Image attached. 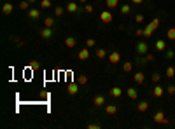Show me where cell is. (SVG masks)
<instances>
[{"label":"cell","instance_id":"1","mask_svg":"<svg viewBox=\"0 0 175 129\" xmlns=\"http://www.w3.org/2000/svg\"><path fill=\"white\" fill-rule=\"evenodd\" d=\"M135 51H137V54H140V56H145L147 53H149V45H147L145 42H137V45H135Z\"/></svg>","mask_w":175,"mask_h":129},{"label":"cell","instance_id":"2","mask_svg":"<svg viewBox=\"0 0 175 129\" xmlns=\"http://www.w3.org/2000/svg\"><path fill=\"white\" fill-rule=\"evenodd\" d=\"M152 119H154V122H158V124H168V119L165 117V113H163L161 110H159V112H156Z\"/></svg>","mask_w":175,"mask_h":129},{"label":"cell","instance_id":"3","mask_svg":"<svg viewBox=\"0 0 175 129\" xmlns=\"http://www.w3.org/2000/svg\"><path fill=\"white\" fill-rule=\"evenodd\" d=\"M109 61H110V65H117V63L121 61V53H119V51H112V53L109 54Z\"/></svg>","mask_w":175,"mask_h":129},{"label":"cell","instance_id":"4","mask_svg":"<svg viewBox=\"0 0 175 129\" xmlns=\"http://www.w3.org/2000/svg\"><path fill=\"white\" fill-rule=\"evenodd\" d=\"M39 35L42 38H53V28H47V26L40 28V30H39Z\"/></svg>","mask_w":175,"mask_h":129},{"label":"cell","instance_id":"5","mask_svg":"<svg viewBox=\"0 0 175 129\" xmlns=\"http://www.w3.org/2000/svg\"><path fill=\"white\" fill-rule=\"evenodd\" d=\"M100 19H102V23H105V25H109V23H112V14L109 12V11H103L102 14H100Z\"/></svg>","mask_w":175,"mask_h":129},{"label":"cell","instance_id":"6","mask_svg":"<svg viewBox=\"0 0 175 129\" xmlns=\"http://www.w3.org/2000/svg\"><path fill=\"white\" fill-rule=\"evenodd\" d=\"M154 32H156V28L151 25V23H149V25L144 28V37H145V38H151L152 35H154Z\"/></svg>","mask_w":175,"mask_h":129},{"label":"cell","instance_id":"7","mask_svg":"<svg viewBox=\"0 0 175 129\" xmlns=\"http://www.w3.org/2000/svg\"><path fill=\"white\" fill-rule=\"evenodd\" d=\"M12 11H14V5L12 4H2V14H5V16H9V14H12Z\"/></svg>","mask_w":175,"mask_h":129},{"label":"cell","instance_id":"8","mask_svg":"<svg viewBox=\"0 0 175 129\" xmlns=\"http://www.w3.org/2000/svg\"><path fill=\"white\" fill-rule=\"evenodd\" d=\"M154 47H156V51H159V53H165V51H166V44H165L163 38H158V40H156Z\"/></svg>","mask_w":175,"mask_h":129},{"label":"cell","instance_id":"9","mask_svg":"<svg viewBox=\"0 0 175 129\" xmlns=\"http://www.w3.org/2000/svg\"><path fill=\"white\" fill-rule=\"evenodd\" d=\"M93 103H95V107H103L105 105V96L103 94H97L93 98Z\"/></svg>","mask_w":175,"mask_h":129},{"label":"cell","instance_id":"10","mask_svg":"<svg viewBox=\"0 0 175 129\" xmlns=\"http://www.w3.org/2000/svg\"><path fill=\"white\" fill-rule=\"evenodd\" d=\"M77 91H79V84L77 82H72V84L67 86V92H68V94L74 96V94H77Z\"/></svg>","mask_w":175,"mask_h":129},{"label":"cell","instance_id":"11","mask_svg":"<svg viewBox=\"0 0 175 129\" xmlns=\"http://www.w3.org/2000/svg\"><path fill=\"white\" fill-rule=\"evenodd\" d=\"M109 94H110V96H112V98H121V96H123V89H121V87H112V89H109Z\"/></svg>","mask_w":175,"mask_h":129},{"label":"cell","instance_id":"12","mask_svg":"<svg viewBox=\"0 0 175 129\" xmlns=\"http://www.w3.org/2000/svg\"><path fill=\"white\" fill-rule=\"evenodd\" d=\"M166 91V87H161V86H154V89H152V94H154L156 98H161L163 94Z\"/></svg>","mask_w":175,"mask_h":129},{"label":"cell","instance_id":"13","mask_svg":"<svg viewBox=\"0 0 175 129\" xmlns=\"http://www.w3.org/2000/svg\"><path fill=\"white\" fill-rule=\"evenodd\" d=\"M77 58L81 59V61H86V59L89 58V51H88V47L81 49V51H79V54H77Z\"/></svg>","mask_w":175,"mask_h":129},{"label":"cell","instance_id":"14","mask_svg":"<svg viewBox=\"0 0 175 129\" xmlns=\"http://www.w3.org/2000/svg\"><path fill=\"white\" fill-rule=\"evenodd\" d=\"M126 94H128L130 99H137V98H138V91H137L135 87H128V89H126Z\"/></svg>","mask_w":175,"mask_h":129},{"label":"cell","instance_id":"15","mask_svg":"<svg viewBox=\"0 0 175 129\" xmlns=\"http://www.w3.org/2000/svg\"><path fill=\"white\" fill-rule=\"evenodd\" d=\"M79 9H81V5H77L76 2H68V4H67V11H68V12H77Z\"/></svg>","mask_w":175,"mask_h":129},{"label":"cell","instance_id":"16","mask_svg":"<svg viewBox=\"0 0 175 129\" xmlns=\"http://www.w3.org/2000/svg\"><path fill=\"white\" fill-rule=\"evenodd\" d=\"M28 18L30 19H39L40 18V11L39 9H28Z\"/></svg>","mask_w":175,"mask_h":129},{"label":"cell","instance_id":"17","mask_svg":"<svg viewBox=\"0 0 175 129\" xmlns=\"http://www.w3.org/2000/svg\"><path fill=\"white\" fill-rule=\"evenodd\" d=\"M105 113H107V115H116L117 107L116 105H107V107H105Z\"/></svg>","mask_w":175,"mask_h":129},{"label":"cell","instance_id":"18","mask_svg":"<svg viewBox=\"0 0 175 129\" xmlns=\"http://www.w3.org/2000/svg\"><path fill=\"white\" fill-rule=\"evenodd\" d=\"M147 108H149V103L147 101H138L137 103V110L138 112H147Z\"/></svg>","mask_w":175,"mask_h":129},{"label":"cell","instance_id":"19","mask_svg":"<svg viewBox=\"0 0 175 129\" xmlns=\"http://www.w3.org/2000/svg\"><path fill=\"white\" fill-rule=\"evenodd\" d=\"M95 56H97L98 59H105V58H107V51H105L103 47H98L97 53H95Z\"/></svg>","mask_w":175,"mask_h":129},{"label":"cell","instance_id":"20","mask_svg":"<svg viewBox=\"0 0 175 129\" xmlns=\"http://www.w3.org/2000/svg\"><path fill=\"white\" fill-rule=\"evenodd\" d=\"M131 70H133V63H131V61H124V63H123V72H124V74H130Z\"/></svg>","mask_w":175,"mask_h":129},{"label":"cell","instance_id":"21","mask_svg":"<svg viewBox=\"0 0 175 129\" xmlns=\"http://www.w3.org/2000/svg\"><path fill=\"white\" fill-rule=\"evenodd\" d=\"M133 80H135L137 84H144L145 77H144V74H142V72H137V74L133 75Z\"/></svg>","mask_w":175,"mask_h":129},{"label":"cell","instance_id":"22","mask_svg":"<svg viewBox=\"0 0 175 129\" xmlns=\"http://www.w3.org/2000/svg\"><path fill=\"white\" fill-rule=\"evenodd\" d=\"M54 23H56V19L53 18V16H49V18L44 19V26H47V28H53V26H54Z\"/></svg>","mask_w":175,"mask_h":129},{"label":"cell","instance_id":"23","mask_svg":"<svg viewBox=\"0 0 175 129\" xmlns=\"http://www.w3.org/2000/svg\"><path fill=\"white\" fill-rule=\"evenodd\" d=\"M76 44H77L76 37H67L65 38V45H67V47H76Z\"/></svg>","mask_w":175,"mask_h":129},{"label":"cell","instance_id":"24","mask_svg":"<svg viewBox=\"0 0 175 129\" xmlns=\"http://www.w3.org/2000/svg\"><path fill=\"white\" fill-rule=\"evenodd\" d=\"M165 77H168V79H174V77H175V66H168V68L165 70Z\"/></svg>","mask_w":175,"mask_h":129},{"label":"cell","instance_id":"25","mask_svg":"<svg viewBox=\"0 0 175 129\" xmlns=\"http://www.w3.org/2000/svg\"><path fill=\"white\" fill-rule=\"evenodd\" d=\"M121 16H126V14H130L131 12V5H121Z\"/></svg>","mask_w":175,"mask_h":129},{"label":"cell","instance_id":"26","mask_svg":"<svg viewBox=\"0 0 175 129\" xmlns=\"http://www.w3.org/2000/svg\"><path fill=\"white\" fill-rule=\"evenodd\" d=\"M105 5H107L109 9H116L117 5H119V0H107V2H105Z\"/></svg>","mask_w":175,"mask_h":129},{"label":"cell","instance_id":"27","mask_svg":"<svg viewBox=\"0 0 175 129\" xmlns=\"http://www.w3.org/2000/svg\"><path fill=\"white\" fill-rule=\"evenodd\" d=\"M166 38L175 42V28H168V32H166Z\"/></svg>","mask_w":175,"mask_h":129},{"label":"cell","instance_id":"28","mask_svg":"<svg viewBox=\"0 0 175 129\" xmlns=\"http://www.w3.org/2000/svg\"><path fill=\"white\" fill-rule=\"evenodd\" d=\"M30 5H32V4H30L28 0H23V2L20 4V9H21V11H28V9H30Z\"/></svg>","mask_w":175,"mask_h":129},{"label":"cell","instance_id":"29","mask_svg":"<svg viewBox=\"0 0 175 129\" xmlns=\"http://www.w3.org/2000/svg\"><path fill=\"white\" fill-rule=\"evenodd\" d=\"M51 5H53L51 0H40V7H42V9H49Z\"/></svg>","mask_w":175,"mask_h":129},{"label":"cell","instance_id":"30","mask_svg":"<svg viewBox=\"0 0 175 129\" xmlns=\"http://www.w3.org/2000/svg\"><path fill=\"white\" fill-rule=\"evenodd\" d=\"M63 12H65V9H63V7H54V16H56V18H61V16H63Z\"/></svg>","mask_w":175,"mask_h":129},{"label":"cell","instance_id":"31","mask_svg":"<svg viewBox=\"0 0 175 129\" xmlns=\"http://www.w3.org/2000/svg\"><path fill=\"white\" fill-rule=\"evenodd\" d=\"M86 82H88V77H86V75H79L77 77V84L79 86H84Z\"/></svg>","mask_w":175,"mask_h":129},{"label":"cell","instance_id":"32","mask_svg":"<svg viewBox=\"0 0 175 129\" xmlns=\"http://www.w3.org/2000/svg\"><path fill=\"white\" fill-rule=\"evenodd\" d=\"M151 80H152L154 84H158V82L161 80V75H159V74H152V77H151Z\"/></svg>","mask_w":175,"mask_h":129},{"label":"cell","instance_id":"33","mask_svg":"<svg viewBox=\"0 0 175 129\" xmlns=\"http://www.w3.org/2000/svg\"><path fill=\"white\" fill-rule=\"evenodd\" d=\"M166 92H168V94H175V86H174V84L166 86Z\"/></svg>","mask_w":175,"mask_h":129},{"label":"cell","instance_id":"34","mask_svg":"<svg viewBox=\"0 0 175 129\" xmlns=\"http://www.w3.org/2000/svg\"><path fill=\"white\" fill-rule=\"evenodd\" d=\"M84 11H86V12H93V11H95V7H93V5H89V4H84Z\"/></svg>","mask_w":175,"mask_h":129},{"label":"cell","instance_id":"35","mask_svg":"<svg viewBox=\"0 0 175 129\" xmlns=\"http://www.w3.org/2000/svg\"><path fill=\"white\" fill-rule=\"evenodd\" d=\"M86 47H95V38H88L86 40Z\"/></svg>","mask_w":175,"mask_h":129},{"label":"cell","instance_id":"36","mask_svg":"<svg viewBox=\"0 0 175 129\" xmlns=\"http://www.w3.org/2000/svg\"><path fill=\"white\" fill-rule=\"evenodd\" d=\"M151 25H152V26H154L156 30H158V28H159V19H158V18H154L152 21H151Z\"/></svg>","mask_w":175,"mask_h":129},{"label":"cell","instance_id":"37","mask_svg":"<svg viewBox=\"0 0 175 129\" xmlns=\"http://www.w3.org/2000/svg\"><path fill=\"white\" fill-rule=\"evenodd\" d=\"M135 21H137V23H144V14H137Z\"/></svg>","mask_w":175,"mask_h":129},{"label":"cell","instance_id":"38","mask_svg":"<svg viewBox=\"0 0 175 129\" xmlns=\"http://www.w3.org/2000/svg\"><path fill=\"white\" fill-rule=\"evenodd\" d=\"M144 63H147L145 58H137V65H144Z\"/></svg>","mask_w":175,"mask_h":129},{"label":"cell","instance_id":"39","mask_svg":"<svg viewBox=\"0 0 175 129\" xmlns=\"http://www.w3.org/2000/svg\"><path fill=\"white\" fill-rule=\"evenodd\" d=\"M145 59H147V61H151V63H152V61H154L156 58H154V54H149V53H147V54H145Z\"/></svg>","mask_w":175,"mask_h":129},{"label":"cell","instance_id":"40","mask_svg":"<svg viewBox=\"0 0 175 129\" xmlns=\"http://www.w3.org/2000/svg\"><path fill=\"white\" fill-rule=\"evenodd\" d=\"M30 68H32V70H37V68H40V65L37 63V61H33V63L30 65Z\"/></svg>","mask_w":175,"mask_h":129},{"label":"cell","instance_id":"41","mask_svg":"<svg viewBox=\"0 0 175 129\" xmlns=\"http://www.w3.org/2000/svg\"><path fill=\"white\" fill-rule=\"evenodd\" d=\"M135 35H137V37H144V30H140V28H137Z\"/></svg>","mask_w":175,"mask_h":129},{"label":"cell","instance_id":"42","mask_svg":"<svg viewBox=\"0 0 175 129\" xmlns=\"http://www.w3.org/2000/svg\"><path fill=\"white\" fill-rule=\"evenodd\" d=\"M88 129H100L98 124H88Z\"/></svg>","mask_w":175,"mask_h":129},{"label":"cell","instance_id":"43","mask_svg":"<svg viewBox=\"0 0 175 129\" xmlns=\"http://www.w3.org/2000/svg\"><path fill=\"white\" fill-rule=\"evenodd\" d=\"M174 51H166V58H168V59H172V58H174Z\"/></svg>","mask_w":175,"mask_h":129},{"label":"cell","instance_id":"44","mask_svg":"<svg viewBox=\"0 0 175 129\" xmlns=\"http://www.w3.org/2000/svg\"><path fill=\"white\" fill-rule=\"evenodd\" d=\"M131 4L133 5H140V4H144V0H131Z\"/></svg>","mask_w":175,"mask_h":129},{"label":"cell","instance_id":"45","mask_svg":"<svg viewBox=\"0 0 175 129\" xmlns=\"http://www.w3.org/2000/svg\"><path fill=\"white\" fill-rule=\"evenodd\" d=\"M28 2H30V4H37V0H28Z\"/></svg>","mask_w":175,"mask_h":129},{"label":"cell","instance_id":"46","mask_svg":"<svg viewBox=\"0 0 175 129\" xmlns=\"http://www.w3.org/2000/svg\"><path fill=\"white\" fill-rule=\"evenodd\" d=\"M79 2H81V4H88V0H79Z\"/></svg>","mask_w":175,"mask_h":129}]
</instances>
